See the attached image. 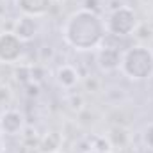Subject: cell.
<instances>
[{"instance_id":"cell-1","label":"cell","mask_w":153,"mask_h":153,"mask_svg":"<svg viewBox=\"0 0 153 153\" xmlns=\"http://www.w3.org/2000/svg\"><path fill=\"white\" fill-rule=\"evenodd\" d=\"M64 39L76 50L98 48L107 34L105 22L89 9H80L73 13L64 23Z\"/></svg>"},{"instance_id":"cell-2","label":"cell","mask_w":153,"mask_h":153,"mask_svg":"<svg viewBox=\"0 0 153 153\" xmlns=\"http://www.w3.org/2000/svg\"><path fill=\"white\" fill-rule=\"evenodd\" d=\"M119 70L132 80H143L153 73V53L144 46H134L121 53Z\"/></svg>"},{"instance_id":"cell-3","label":"cell","mask_w":153,"mask_h":153,"mask_svg":"<svg viewBox=\"0 0 153 153\" xmlns=\"http://www.w3.org/2000/svg\"><path fill=\"white\" fill-rule=\"evenodd\" d=\"M105 27H107L109 34L128 36V34L137 30V16H135V13L130 7L119 5V9H116L114 13L109 16V20L105 22Z\"/></svg>"},{"instance_id":"cell-4","label":"cell","mask_w":153,"mask_h":153,"mask_svg":"<svg viewBox=\"0 0 153 153\" xmlns=\"http://www.w3.org/2000/svg\"><path fill=\"white\" fill-rule=\"evenodd\" d=\"M22 46H23V41L13 30L0 32V62H5V64L16 62L22 55Z\"/></svg>"},{"instance_id":"cell-5","label":"cell","mask_w":153,"mask_h":153,"mask_svg":"<svg viewBox=\"0 0 153 153\" xmlns=\"http://www.w3.org/2000/svg\"><path fill=\"white\" fill-rule=\"evenodd\" d=\"M0 132L4 135H20L23 132V116L18 111H5L0 116Z\"/></svg>"},{"instance_id":"cell-6","label":"cell","mask_w":153,"mask_h":153,"mask_svg":"<svg viewBox=\"0 0 153 153\" xmlns=\"http://www.w3.org/2000/svg\"><path fill=\"white\" fill-rule=\"evenodd\" d=\"M96 61H98V66H100L103 71L119 70V64H121V52H119L117 48H114V46L100 48V50H98V55H96Z\"/></svg>"},{"instance_id":"cell-7","label":"cell","mask_w":153,"mask_h":153,"mask_svg":"<svg viewBox=\"0 0 153 153\" xmlns=\"http://www.w3.org/2000/svg\"><path fill=\"white\" fill-rule=\"evenodd\" d=\"M52 4L53 0H16V5L23 13V16H32V18H39L46 14Z\"/></svg>"},{"instance_id":"cell-8","label":"cell","mask_w":153,"mask_h":153,"mask_svg":"<svg viewBox=\"0 0 153 153\" xmlns=\"http://www.w3.org/2000/svg\"><path fill=\"white\" fill-rule=\"evenodd\" d=\"M38 30H39L38 18H32V16H22V18L16 22V27H14L13 32L25 43V41H30V39L36 38Z\"/></svg>"},{"instance_id":"cell-9","label":"cell","mask_w":153,"mask_h":153,"mask_svg":"<svg viewBox=\"0 0 153 153\" xmlns=\"http://www.w3.org/2000/svg\"><path fill=\"white\" fill-rule=\"evenodd\" d=\"M80 80V75L71 64H62L57 68V82L64 89H73Z\"/></svg>"},{"instance_id":"cell-10","label":"cell","mask_w":153,"mask_h":153,"mask_svg":"<svg viewBox=\"0 0 153 153\" xmlns=\"http://www.w3.org/2000/svg\"><path fill=\"white\" fill-rule=\"evenodd\" d=\"M61 143H62V139L57 132H48L45 137L39 139L38 150L39 153H57L61 148Z\"/></svg>"},{"instance_id":"cell-11","label":"cell","mask_w":153,"mask_h":153,"mask_svg":"<svg viewBox=\"0 0 153 153\" xmlns=\"http://www.w3.org/2000/svg\"><path fill=\"white\" fill-rule=\"evenodd\" d=\"M70 103H71V109H73V111H78V112H80V111L84 109V107H82V105H84V100H82V96H80V94H78V96L73 94V96H71V100H70Z\"/></svg>"},{"instance_id":"cell-12","label":"cell","mask_w":153,"mask_h":153,"mask_svg":"<svg viewBox=\"0 0 153 153\" xmlns=\"http://www.w3.org/2000/svg\"><path fill=\"white\" fill-rule=\"evenodd\" d=\"M144 141H146L148 146L153 148V125H150V126L146 128V132H144Z\"/></svg>"},{"instance_id":"cell-13","label":"cell","mask_w":153,"mask_h":153,"mask_svg":"<svg viewBox=\"0 0 153 153\" xmlns=\"http://www.w3.org/2000/svg\"><path fill=\"white\" fill-rule=\"evenodd\" d=\"M4 152V134L0 132V153Z\"/></svg>"},{"instance_id":"cell-14","label":"cell","mask_w":153,"mask_h":153,"mask_svg":"<svg viewBox=\"0 0 153 153\" xmlns=\"http://www.w3.org/2000/svg\"><path fill=\"white\" fill-rule=\"evenodd\" d=\"M89 153H105V152H94V150H93V152H89Z\"/></svg>"},{"instance_id":"cell-15","label":"cell","mask_w":153,"mask_h":153,"mask_svg":"<svg viewBox=\"0 0 153 153\" xmlns=\"http://www.w3.org/2000/svg\"><path fill=\"white\" fill-rule=\"evenodd\" d=\"M57 153H59V152H57Z\"/></svg>"}]
</instances>
